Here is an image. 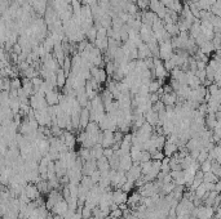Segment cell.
<instances>
[{
  "label": "cell",
  "mask_w": 221,
  "mask_h": 219,
  "mask_svg": "<svg viewBox=\"0 0 221 219\" xmlns=\"http://www.w3.org/2000/svg\"><path fill=\"white\" fill-rule=\"evenodd\" d=\"M64 81H65V77H64V75L60 72V75H58V85H62L64 84Z\"/></svg>",
  "instance_id": "1"
}]
</instances>
